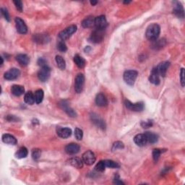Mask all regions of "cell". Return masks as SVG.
<instances>
[{"label":"cell","instance_id":"6da1fadb","mask_svg":"<svg viewBox=\"0 0 185 185\" xmlns=\"http://www.w3.org/2000/svg\"><path fill=\"white\" fill-rule=\"evenodd\" d=\"M160 26L156 23H153L148 27L146 30L145 36L146 38L149 41H155L158 39L160 35Z\"/></svg>","mask_w":185,"mask_h":185},{"label":"cell","instance_id":"7a4b0ae2","mask_svg":"<svg viewBox=\"0 0 185 185\" xmlns=\"http://www.w3.org/2000/svg\"><path fill=\"white\" fill-rule=\"evenodd\" d=\"M137 75L138 73L135 70H127V71H125V73H124V80L129 86H133L136 79H137Z\"/></svg>","mask_w":185,"mask_h":185},{"label":"cell","instance_id":"3957f363","mask_svg":"<svg viewBox=\"0 0 185 185\" xmlns=\"http://www.w3.org/2000/svg\"><path fill=\"white\" fill-rule=\"evenodd\" d=\"M77 26L75 25H72L67 28H65L64 31H61L59 34V37L62 41H65L69 38L73 33L76 32Z\"/></svg>","mask_w":185,"mask_h":185},{"label":"cell","instance_id":"277c9868","mask_svg":"<svg viewBox=\"0 0 185 185\" xmlns=\"http://www.w3.org/2000/svg\"><path fill=\"white\" fill-rule=\"evenodd\" d=\"M104 34H105L104 33V30L96 28V30L91 33L89 39L92 43H100L104 40V36H105Z\"/></svg>","mask_w":185,"mask_h":185},{"label":"cell","instance_id":"5b68a950","mask_svg":"<svg viewBox=\"0 0 185 185\" xmlns=\"http://www.w3.org/2000/svg\"><path fill=\"white\" fill-rule=\"evenodd\" d=\"M85 85V77L82 74H78L75 77V90L77 93H80L82 91Z\"/></svg>","mask_w":185,"mask_h":185},{"label":"cell","instance_id":"8992f818","mask_svg":"<svg viewBox=\"0 0 185 185\" xmlns=\"http://www.w3.org/2000/svg\"><path fill=\"white\" fill-rule=\"evenodd\" d=\"M51 69L48 65L43 66L41 68V70L38 72V77L41 82L47 81L50 77Z\"/></svg>","mask_w":185,"mask_h":185},{"label":"cell","instance_id":"52a82bcc","mask_svg":"<svg viewBox=\"0 0 185 185\" xmlns=\"http://www.w3.org/2000/svg\"><path fill=\"white\" fill-rule=\"evenodd\" d=\"M125 104L128 109L133 111H136V112L142 111L145 108L144 104H143V102H138V103L132 104V102L128 101V100H126L125 101Z\"/></svg>","mask_w":185,"mask_h":185},{"label":"cell","instance_id":"ba28073f","mask_svg":"<svg viewBox=\"0 0 185 185\" xmlns=\"http://www.w3.org/2000/svg\"><path fill=\"white\" fill-rule=\"evenodd\" d=\"M96 158L95 153L91 150H87L82 155V160L87 165H91L93 164L96 161Z\"/></svg>","mask_w":185,"mask_h":185},{"label":"cell","instance_id":"9c48e42d","mask_svg":"<svg viewBox=\"0 0 185 185\" xmlns=\"http://www.w3.org/2000/svg\"><path fill=\"white\" fill-rule=\"evenodd\" d=\"M20 70L17 69V68H12V69L4 73V77L7 80H13L18 78L20 76Z\"/></svg>","mask_w":185,"mask_h":185},{"label":"cell","instance_id":"30bf717a","mask_svg":"<svg viewBox=\"0 0 185 185\" xmlns=\"http://www.w3.org/2000/svg\"><path fill=\"white\" fill-rule=\"evenodd\" d=\"M15 24H16V28L17 31L20 34H25L28 32V28H27V25H25V22H24L21 18L17 17L15 18Z\"/></svg>","mask_w":185,"mask_h":185},{"label":"cell","instance_id":"8fae6325","mask_svg":"<svg viewBox=\"0 0 185 185\" xmlns=\"http://www.w3.org/2000/svg\"><path fill=\"white\" fill-rule=\"evenodd\" d=\"M91 121L96 125L98 128L102 129V130H105L106 129V124L104 121L102 119L98 114L92 113L91 114Z\"/></svg>","mask_w":185,"mask_h":185},{"label":"cell","instance_id":"7c38bea8","mask_svg":"<svg viewBox=\"0 0 185 185\" xmlns=\"http://www.w3.org/2000/svg\"><path fill=\"white\" fill-rule=\"evenodd\" d=\"M59 106L63 111H64L67 114V115L71 117H75L77 116V114L73 109L70 106L69 104L67 103L66 101H62L59 103Z\"/></svg>","mask_w":185,"mask_h":185},{"label":"cell","instance_id":"4fadbf2b","mask_svg":"<svg viewBox=\"0 0 185 185\" xmlns=\"http://www.w3.org/2000/svg\"><path fill=\"white\" fill-rule=\"evenodd\" d=\"M95 25H96V28L104 30L108 25L106 17L104 15H101L95 18Z\"/></svg>","mask_w":185,"mask_h":185},{"label":"cell","instance_id":"5bb4252c","mask_svg":"<svg viewBox=\"0 0 185 185\" xmlns=\"http://www.w3.org/2000/svg\"><path fill=\"white\" fill-rule=\"evenodd\" d=\"M170 66V62H163L158 65L156 67V70L160 76L165 77L166 75L167 70L169 69Z\"/></svg>","mask_w":185,"mask_h":185},{"label":"cell","instance_id":"9a60e30c","mask_svg":"<svg viewBox=\"0 0 185 185\" xmlns=\"http://www.w3.org/2000/svg\"><path fill=\"white\" fill-rule=\"evenodd\" d=\"M57 135L62 138H68L70 137L72 134L71 129L68 127H61V126H58L57 128Z\"/></svg>","mask_w":185,"mask_h":185},{"label":"cell","instance_id":"2e32d148","mask_svg":"<svg viewBox=\"0 0 185 185\" xmlns=\"http://www.w3.org/2000/svg\"><path fill=\"white\" fill-rule=\"evenodd\" d=\"M80 147L76 143H70L65 147V151L69 155H75L79 153Z\"/></svg>","mask_w":185,"mask_h":185},{"label":"cell","instance_id":"e0dca14e","mask_svg":"<svg viewBox=\"0 0 185 185\" xmlns=\"http://www.w3.org/2000/svg\"><path fill=\"white\" fill-rule=\"evenodd\" d=\"M173 13H174L175 15H177L179 18H184V12L183 7L181 4V3L179 2H175L174 8L173 10Z\"/></svg>","mask_w":185,"mask_h":185},{"label":"cell","instance_id":"ac0fdd59","mask_svg":"<svg viewBox=\"0 0 185 185\" xmlns=\"http://www.w3.org/2000/svg\"><path fill=\"white\" fill-rule=\"evenodd\" d=\"M134 142H135L136 145L140 146V147L145 146L148 143L147 139H146L144 134H139V135H136L134 137Z\"/></svg>","mask_w":185,"mask_h":185},{"label":"cell","instance_id":"d6986e66","mask_svg":"<svg viewBox=\"0 0 185 185\" xmlns=\"http://www.w3.org/2000/svg\"><path fill=\"white\" fill-rule=\"evenodd\" d=\"M49 40V37L47 35H45V34H36V35L33 36V41L36 43H40V44L48 43Z\"/></svg>","mask_w":185,"mask_h":185},{"label":"cell","instance_id":"ffe728a7","mask_svg":"<svg viewBox=\"0 0 185 185\" xmlns=\"http://www.w3.org/2000/svg\"><path fill=\"white\" fill-rule=\"evenodd\" d=\"M149 80L151 83L155 85V86H158V85L160 84V75L157 71L156 68H154L152 70L149 77Z\"/></svg>","mask_w":185,"mask_h":185},{"label":"cell","instance_id":"44dd1931","mask_svg":"<svg viewBox=\"0 0 185 185\" xmlns=\"http://www.w3.org/2000/svg\"><path fill=\"white\" fill-rule=\"evenodd\" d=\"M16 60L18 61L19 64H20L21 66H27L29 64V62H30V59H29L28 56L26 54H23V53H20L16 57Z\"/></svg>","mask_w":185,"mask_h":185},{"label":"cell","instance_id":"7402d4cb","mask_svg":"<svg viewBox=\"0 0 185 185\" xmlns=\"http://www.w3.org/2000/svg\"><path fill=\"white\" fill-rule=\"evenodd\" d=\"M2 141L6 144L13 145H16L17 143H18L17 139L14 136L9 135V134H5V135H2Z\"/></svg>","mask_w":185,"mask_h":185},{"label":"cell","instance_id":"603a6c76","mask_svg":"<svg viewBox=\"0 0 185 185\" xmlns=\"http://www.w3.org/2000/svg\"><path fill=\"white\" fill-rule=\"evenodd\" d=\"M145 135L146 139H147L148 143H150V144H154L156 143L159 140V135H156L155 133H153L151 132H146L144 133Z\"/></svg>","mask_w":185,"mask_h":185},{"label":"cell","instance_id":"cb8c5ba5","mask_svg":"<svg viewBox=\"0 0 185 185\" xmlns=\"http://www.w3.org/2000/svg\"><path fill=\"white\" fill-rule=\"evenodd\" d=\"M96 103L98 106H106L108 104V100L103 93H98L96 96Z\"/></svg>","mask_w":185,"mask_h":185},{"label":"cell","instance_id":"d4e9b609","mask_svg":"<svg viewBox=\"0 0 185 185\" xmlns=\"http://www.w3.org/2000/svg\"><path fill=\"white\" fill-rule=\"evenodd\" d=\"M12 93L15 96H20L25 92V88L20 85H14L11 88Z\"/></svg>","mask_w":185,"mask_h":185},{"label":"cell","instance_id":"484cf974","mask_svg":"<svg viewBox=\"0 0 185 185\" xmlns=\"http://www.w3.org/2000/svg\"><path fill=\"white\" fill-rule=\"evenodd\" d=\"M68 161H69L70 165L75 168H77V169H81L83 166V160L79 159V158H72Z\"/></svg>","mask_w":185,"mask_h":185},{"label":"cell","instance_id":"4316f807","mask_svg":"<svg viewBox=\"0 0 185 185\" xmlns=\"http://www.w3.org/2000/svg\"><path fill=\"white\" fill-rule=\"evenodd\" d=\"M93 25H95V18L93 17H87L82 22V26L85 28H91Z\"/></svg>","mask_w":185,"mask_h":185},{"label":"cell","instance_id":"83f0119b","mask_svg":"<svg viewBox=\"0 0 185 185\" xmlns=\"http://www.w3.org/2000/svg\"><path fill=\"white\" fill-rule=\"evenodd\" d=\"M43 96H44V92H43V90H37V91L35 92V94H34V98H35L36 103L37 104H41V102L43 101Z\"/></svg>","mask_w":185,"mask_h":185},{"label":"cell","instance_id":"f1b7e54d","mask_svg":"<svg viewBox=\"0 0 185 185\" xmlns=\"http://www.w3.org/2000/svg\"><path fill=\"white\" fill-rule=\"evenodd\" d=\"M74 62L75 63V64H76L79 68H83L86 63L84 58L80 57L78 54H76L74 57Z\"/></svg>","mask_w":185,"mask_h":185},{"label":"cell","instance_id":"f546056e","mask_svg":"<svg viewBox=\"0 0 185 185\" xmlns=\"http://www.w3.org/2000/svg\"><path fill=\"white\" fill-rule=\"evenodd\" d=\"M24 100L27 104L29 105H33L35 103V98H34V95L31 91H29L26 92L25 94V97H24Z\"/></svg>","mask_w":185,"mask_h":185},{"label":"cell","instance_id":"4dcf8cb0","mask_svg":"<svg viewBox=\"0 0 185 185\" xmlns=\"http://www.w3.org/2000/svg\"><path fill=\"white\" fill-rule=\"evenodd\" d=\"M28 149L25 147H22L18 150V151L16 153L15 156L18 159H25L28 156Z\"/></svg>","mask_w":185,"mask_h":185},{"label":"cell","instance_id":"1f68e13d","mask_svg":"<svg viewBox=\"0 0 185 185\" xmlns=\"http://www.w3.org/2000/svg\"><path fill=\"white\" fill-rule=\"evenodd\" d=\"M55 60H56V62H57V66L59 69L62 70L65 69V67H66V62H65V60L64 59V58L61 57V56L59 55H57L56 56Z\"/></svg>","mask_w":185,"mask_h":185},{"label":"cell","instance_id":"d6a6232c","mask_svg":"<svg viewBox=\"0 0 185 185\" xmlns=\"http://www.w3.org/2000/svg\"><path fill=\"white\" fill-rule=\"evenodd\" d=\"M165 39H160V40H155L153 43V44L152 46V47L154 48V49H160L164 47V46L165 45Z\"/></svg>","mask_w":185,"mask_h":185},{"label":"cell","instance_id":"836d02e7","mask_svg":"<svg viewBox=\"0 0 185 185\" xmlns=\"http://www.w3.org/2000/svg\"><path fill=\"white\" fill-rule=\"evenodd\" d=\"M106 167L111 168V169H118L119 168V164L117 162L114 161L112 160H104Z\"/></svg>","mask_w":185,"mask_h":185},{"label":"cell","instance_id":"e575fe53","mask_svg":"<svg viewBox=\"0 0 185 185\" xmlns=\"http://www.w3.org/2000/svg\"><path fill=\"white\" fill-rule=\"evenodd\" d=\"M163 150H164L160 149H154L153 150V159L154 160L155 162H157L159 159L160 154H161L163 152L165 151V150H164V151H163Z\"/></svg>","mask_w":185,"mask_h":185},{"label":"cell","instance_id":"d590c367","mask_svg":"<svg viewBox=\"0 0 185 185\" xmlns=\"http://www.w3.org/2000/svg\"><path fill=\"white\" fill-rule=\"evenodd\" d=\"M105 168L106 165L105 164H104V160H101V161H99L98 164H96V167H95V169L98 172H103L104 170H105Z\"/></svg>","mask_w":185,"mask_h":185},{"label":"cell","instance_id":"8d00e7d4","mask_svg":"<svg viewBox=\"0 0 185 185\" xmlns=\"http://www.w3.org/2000/svg\"><path fill=\"white\" fill-rule=\"evenodd\" d=\"M124 148H125V145H124L122 142H121V141H116V142L113 144L112 150L114 151V150H116L118 149H123Z\"/></svg>","mask_w":185,"mask_h":185},{"label":"cell","instance_id":"74e56055","mask_svg":"<svg viewBox=\"0 0 185 185\" xmlns=\"http://www.w3.org/2000/svg\"><path fill=\"white\" fill-rule=\"evenodd\" d=\"M75 137L77 140H81L83 137V132L79 128H76L75 130Z\"/></svg>","mask_w":185,"mask_h":185},{"label":"cell","instance_id":"f35d334b","mask_svg":"<svg viewBox=\"0 0 185 185\" xmlns=\"http://www.w3.org/2000/svg\"><path fill=\"white\" fill-rule=\"evenodd\" d=\"M57 48L58 50L62 52H65L67 50V47L65 43L63 41H60L57 44Z\"/></svg>","mask_w":185,"mask_h":185},{"label":"cell","instance_id":"ab89813d","mask_svg":"<svg viewBox=\"0 0 185 185\" xmlns=\"http://www.w3.org/2000/svg\"><path fill=\"white\" fill-rule=\"evenodd\" d=\"M41 151L39 149L36 148V149H33L32 150V157L34 160H37L39 159L41 157Z\"/></svg>","mask_w":185,"mask_h":185},{"label":"cell","instance_id":"60d3db41","mask_svg":"<svg viewBox=\"0 0 185 185\" xmlns=\"http://www.w3.org/2000/svg\"><path fill=\"white\" fill-rule=\"evenodd\" d=\"M13 3L14 4V5H15L16 9L21 13V12L23 11V2L20 1V0H16V1L13 2Z\"/></svg>","mask_w":185,"mask_h":185},{"label":"cell","instance_id":"b9f144b4","mask_svg":"<svg viewBox=\"0 0 185 185\" xmlns=\"http://www.w3.org/2000/svg\"><path fill=\"white\" fill-rule=\"evenodd\" d=\"M1 13H2V15L4 16V18L6 20H7L8 22L10 21V18H9V13H8V11H7V9L1 8Z\"/></svg>","mask_w":185,"mask_h":185},{"label":"cell","instance_id":"7bdbcfd3","mask_svg":"<svg viewBox=\"0 0 185 185\" xmlns=\"http://www.w3.org/2000/svg\"><path fill=\"white\" fill-rule=\"evenodd\" d=\"M153 125V121H142L141 122V126L143 128H148L150 127Z\"/></svg>","mask_w":185,"mask_h":185},{"label":"cell","instance_id":"ee69618b","mask_svg":"<svg viewBox=\"0 0 185 185\" xmlns=\"http://www.w3.org/2000/svg\"><path fill=\"white\" fill-rule=\"evenodd\" d=\"M180 79H181V84L182 87L184 86V69L182 68L181 73H180Z\"/></svg>","mask_w":185,"mask_h":185},{"label":"cell","instance_id":"f6af8a7d","mask_svg":"<svg viewBox=\"0 0 185 185\" xmlns=\"http://www.w3.org/2000/svg\"><path fill=\"white\" fill-rule=\"evenodd\" d=\"M114 183L116 184H125V183L120 180V178H119V175H115V177H114Z\"/></svg>","mask_w":185,"mask_h":185},{"label":"cell","instance_id":"bcb514c9","mask_svg":"<svg viewBox=\"0 0 185 185\" xmlns=\"http://www.w3.org/2000/svg\"><path fill=\"white\" fill-rule=\"evenodd\" d=\"M7 120L9 121H18L19 119L14 115H8L7 116Z\"/></svg>","mask_w":185,"mask_h":185},{"label":"cell","instance_id":"7dc6e473","mask_svg":"<svg viewBox=\"0 0 185 185\" xmlns=\"http://www.w3.org/2000/svg\"><path fill=\"white\" fill-rule=\"evenodd\" d=\"M38 64L41 66V67H43V66H46V65H47L46 64V61L43 59V58H39L38 60Z\"/></svg>","mask_w":185,"mask_h":185},{"label":"cell","instance_id":"c3c4849f","mask_svg":"<svg viewBox=\"0 0 185 185\" xmlns=\"http://www.w3.org/2000/svg\"><path fill=\"white\" fill-rule=\"evenodd\" d=\"M91 50V48L90 47V46H86V47L85 48V49H84V51H85V52H86V53H87V52H89Z\"/></svg>","mask_w":185,"mask_h":185},{"label":"cell","instance_id":"681fc988","mask_svg":"<svg viewBox=\"0 0 185 185\" xmlns=\"http://www.w3.org/2000/svg\"><path fill=\"white\" fill-rule=\"evenodd\" d=\"M97 3H98V2H97V1H91V4H92V6L96 5V4Z\"/></svg>","mask_w":185,"mask_h":185},{"label":"cell","instance_id":"f907efd6","mask_svg":"<svg viewBox=\"0 0 185 185\" xmlns=\"http://www.w3.org/2000/svg\"><path fill=\"white\" fill-rule=\"evenodd\" d=\"M0 59H1V65H2V64H3V58L1 57Z\"/></svg>","mask_w":185,"mask_h":185},{"label":"cell","instance_id":"816d5d0a","mask_svg":"<svg viewBox=\"0 0 185 185\" xmlns=\"http://www.w3.org/2000/svg\"><path fill=\"white\" fill-rule=\"evenodd\" d=\"M130 2H131L130 1H125V2H124V3H125V4H129V3H130Z\"/></svg>","mask_w":185,"mask_h":185}]
</instances>
